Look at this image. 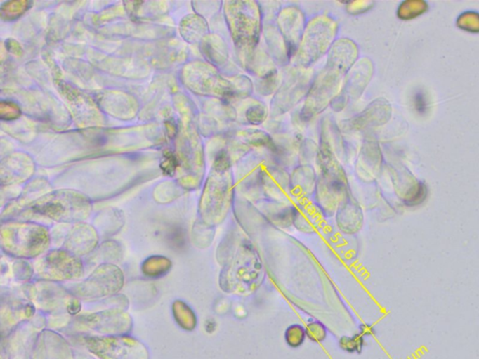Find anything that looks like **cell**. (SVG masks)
Here are the masks:
<instances>
[{
	"label": "cell",
	"mask_w": 479,
	"mask_h": 359,
	"mask_svg": "<svg viewBox=\"0 0 479 359\" xmlns=\"http://www.w3.org/2000/svg\"><path fill=\"white\" fill-rule=\"evenodd\" d=\"M46 230L35 226H18L2 231L3 246L14 256H35L47 247Z\"/></svg>",
	"instance_id": "6da1fadb"
},
{
	"label": "cell",
	"mask_w": 479,
	"mask_h": 359,
	"mask_svg": "<svg viewBox=\"0 0 479 359\" xmlns=\"http://www.w3.org/2000/svg\"><path fill=\"white\" fill-rule=\"evenodd\" d=\"M123 284L121 271L114 266H103L93 273L78 289V294L84 298L103 296L117 292Z\"/></svg>",
	"instance_id": "7a4b0ae2"
},
{
	"label": "cell",
	"mask_w": 479,
	"mask_h": 359,
	"mask_svg": "<svg viewBox=\"0 0 479 359\" xmlns=\"http://www.w3.org/2000/svg\"><path fill=\"white\" fill-rule=\"evenodd\" d=\"M39 273L46 278L72 279L80 276L81 264L77 257L65 252L48 254L38 266Z\"/></svg>",
	"instance_id": "3957f363"
},
{
	"label": "cell",
	"mask_w": 479,
	"mask_h": 359,
	"mask_svg": "<svg viewBox=\"0 0 479 359\" xmlns=\"http://www.w3.org/2000/svg\"><path fill=\"white\" fill-rule=\"evenodd\" d=\"M306 339V327L300 324L291 325L284 332V341L290 348H298L303 346Z\"/></svg>",
	"instance_id": "277c9868"
},
{
	"label": "cell",
	"mask_w": 479,
	"mask_h": 359,
	"mask_svg": "<svg viewBox=\"0 0 479 359\" xmlns=\"http://www.w3.org/2000/svg\"><path fill=\"white\" fill-rule=\"evenodd\" d=\"M365 344V338L360 333L352 336H343L339 340V347L349 354H360Z\"/></svg>",
	"instance_id": "5b68a950"
},
{
	"label": "cell",
	"mask_w": 479,
	"mask_h": 359,
	"mask_svg": "<svg viewBox=\"0 0 479 359\" xmlns=\"http://www.w3.org/2000/svg\"><path fill=\"white\" fill-rule=\"evenodd\" d=\"M306 332L307 339L315 344L323 343L328 335L326 327L318 321L310 322L306 327Z\"/></svg>",
	"instance_id": "8992f818"
},
{
	"label": "cell",
	"mask_w": 479,
	"mask_h": 359,
	"mask_svg": "<svg viewBox=\"0 0 479 359\" xmlns=\"http://www.w3.org/2000/svg\"><path fill=\"white\" fill-rule=\"evenodd\" d=\"M414 107L416 112L421 115H425L429 112L430 100L427 93L424 89L416 90L413 97Z\"/></svg>",
	"instance_id": "52a82bcc"
},
{
	"label": "cell",
	"mask_w": 479,
	"mask_h": 359,
	"mask_svg": "<svg viewBox=\"0 0 479 359\" xmlns=\"http://www.w3.org/2000/svg\"><path fill=\"white\" fill-rule=\"evenodd\" d=\"M360 333L363 336V337H372V336L376 335V329L373 326L369 324H362L360 327Z\"/></svg>",
	"instance_id": "ba28073f"
},
{
	"label": "cell",
	"mask_w": 479,
	"mask_h": 359,
	"mask_svg": "<svg viewBox=\"0 0 479 359\" xmlns=\"http://www.w3.org/2000/svg\"><path fill=\"white\" fill-rule=\"evenodd\" d=\"M205 329H206L207 332L210 333L215 332L216 329L215 319H208L206 323H205Z\"/></svg>",
	"instance_id": "9c48e42d"
},
{
	"label": "cell",
	"mask_w": 479,
	"mask_h": 359,
	"mask_svg": "<svg viewBox=\"0 0 479 359\" xmlns=\"http://www.w3.org/2000/svg\"><path fill=\"white\" fill-rule=\"evenodd\" d=\"M355 213H356V211H349V214H354ZM341 216H342V217H348V214L343 213L342 214H341ZM350 217H351V216H350ZM349 219H350V221H349V224H350V227H349V233H355V231H356V230H355L354 226H353V224H352L351 218H349Z\"/></svg>",
	"instance_id": "30bf717a"
}]
</instances>
